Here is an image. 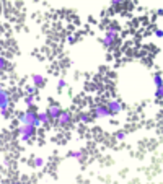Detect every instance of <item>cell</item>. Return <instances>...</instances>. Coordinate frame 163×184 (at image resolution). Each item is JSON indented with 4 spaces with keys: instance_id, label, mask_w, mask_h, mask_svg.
Wrapping results in <instances>:
<instances>
[{
    "instance_id": "obj_1",
    "label": "cell",
    "mask_w": 163,
    "mask_h": 184,
    "mask_svg": "<svg viewBox=\"0 0 163 184\" xmlns=\"http://www.w3.org/2000/svg\"><path fill=\"white\" fill-rule=\"evenodd\" d=\"M118 33H119V28H116V26L106 28V36L103 37V46L104 47H111L114 42L118 41Z\"/></svg>"
},
{
    "instance_id": "obj_2",
    "label": "cell",
    "mask_w": 163,
    "mask_h": 184,
    "mask_svg": "<svg viewBox=\"0 0 163 184\" xmlns=\"http://www.w3.org/2000/svg\"><path fill=\"white\" fill-rule=\"evenodd\" d=\"M18 132H20L21 140H23V142H28L33 135H34V132H36V127H34V126H28V124H21L20 129H18Z\"/></svg>"
},
{
    "instance_id": "obj_3",
    "label": "cell",
    "mask_w": 163,
    "mask_h": 184,
    "mask_svg": "<svg viewBox=\"0 0 163 184\" xmlns=\"http://www.w3.org/2000/svg\"><path fill=\"white\" fill-rule=\"evenodd\" d=\"M36 112L34 111H26V112H21L20 114V122L21 124H28V126H33L34 119H36Z\"/></svg>"
},
{
    "instance_id": "obj_4",
    "label": "cell",
    "mask_w": 163,
    "mask_h": 184,
    "mask_svg": "<svg viewBox=\"0 0 163 184\" xmlns=\"http://www.w3.org/2000/svg\"><path fill=\"white\" fill-rule=\"evenodd\" d=\"M57 122L61 124L62 127L69 126V124L72 122V114H70L69 111H62L61 114H59V117H57Z\"/></svg>"
},
{
    "instance_id": "obj_5",
    "label": "cell",
    "mask_w": 163,
    "mask_h": 184,
    "mask_svg": "<svg viewBox=\"0 0 163 184\" xmlns=\"http://www.w3.org/2000/svg\"><path fill=\"white\" fill-rule=\"evenodd\" d=\"M106 106H108V109H109V114H118V112L122 111V104H121V101H118V99L109 101Z\"/></svg>"
},
{
    "instance_id": "obj_6",
    "label": "cell",
    "mask_w": 163,
    "mask_h": 184,
    "mask_svg": "<svg viewBox=\"0 0 163 184\" xmlns=\"http://www.w3.org/2000/svg\"><path fill=\"white\" fill-rule=\"evenodd\" d=\"M95 116H96V117H106V116H109V109H108V106H104V104H98V106H95Z\"/></svg>"
},
{
    "instance_id": "obj_7",
    "label": "cell",
    "mask_w": 163,
    "mask_h": 184,
    "mask_svg": "<svg viewBox=\"0 0 163 184\" xmlns=\"http://www.w3.org/2000/svg\"><path fill=\"white\" fill-rule=\"evenodd\" d=\"M0 109H8V93L3 88L0 90Z\"/></svg>"
},
{
    "instance_id": "obj_8",
    "label": "cell",
    "mask_w": 163,
    "mask_h": 184,
    "mask_svg": "<svg viewBox=\"0 0 163 184\" xmlns=\"http://www.w3.org/2000/svg\"><path fill=\"white\" fill-rule=\"evenodd\" d=\"M61 112H62V109L57 106V104H52V106L49 108V111H47V114H49V117H51V119H57Z\"/></svg>"
},
{
    "instance_id": "obj_9",
    "label": "cell",
    "mask_w": 163,
    "mask_h": 184,
    "mask_svg": "<svg viewBox=\"0 0 163 184\" xmlns=\"http://www.w3.org/2000/svg\"><path fill=\"white\" fill-rule=\"evenodd\" d=\"M31 78H33V83H34V86H42V85H44V82H46L44 77H42V75H38V74H34Z\"/></svg>"
},
{
    "instance_id": "obj_10",
    "label": "cell",
    "mask_w": 163,
    "mask_h": 184,
    "mask_svg": "<svg viewBox=\"0 0 163 184\" xmlns=\"http://www.w3.org/2000/svg\"><path fill=\"white\" fill-rule=\"evenodd\" d=\"M38 119H39L42 124H47L49 121H51V117H49L47 111H42V112H38Z\"/></svg>"
},
{
    "instance_id": "obj_11",
    "label": "cell",
    "mask_w": 163,
    "mask_h": 184,
    "mask_svg": "<svg viewBox=\"0 0 163 184\" xmlns=\"http://www.w3.org/2000/svg\"><path fill=\"white\" fill-rule=\"evenodd\" d=\"M78 119H80L82 122H90V121H91V116L90 114H86V112H82V114H78Z\"/></svg>"
},
{
    "instance_id": "obj_12",
    "label": "cell",
    "mask_w": 163,
    "mask_h": 184,
    "mask_svg": "<svg viewBox=\"0 0 163 184\" xmlns=\"http://www.w3.org/2000/svg\"><path fill=\"white\" fill-rule=\"evenodd\" d=\"M69 155H70V156H73V158H77V160H82V158H83V153H82L80 150H72V151L69 153Z\"/></svg>"
},
{
    "instance_id": "obj_13",
    "label": "cell",
    "mask_w": 163,
    "mask_h": 184,
    "mask_svg": "<svg viewBox=\"0 0 163 184\" xmlns=\"http://www.w3.org/2000/svg\"><path fill=\"white\" fill-rule=\"evenodd\" d=\"M24 103H26V106H33L34 104V94H28L24 98Z\"/></svg>"
},
{
    "instance_id": "obj_14",
    "label": "cell",
    "mask_w": 163,
    "mask_h": 184,
    "mask_svg": "<svg viewBox=\"0 0 163 184\" xmlns=\"http://www.w3.org/2000/svg\"><path fill=\"white\" fill-rule=\"evenodd\" d=\"M153 82H155V85H157V88H162V75L157 74L153 78Z\"/></svg>"
},
{
    "instance_id": "obj_15",
    "label": "cell",
    "mask_w": 163,
    "mask_h": 184,
    "mask_svg": "<svg viewBox=\"0 0 163 184\" xmlns=\"http://www.w3.org/2000/svg\"><path fill=\"white\" fill-rule=\"evenodd\" d=\"M34 166H36V168H42V166H44V160L39 158V156L34 158Z\"/></svg>"
},
{
    "instance_id": "obj_16",
    "label": "cell",
    "mask_w": 163,
    "mask_h": 184,
    "mask_svg": "<svg viewBox=\"0 0 163 184\" xmlns=\"http://www.w3.org/2000/svg\"><path fill=\"white\" fill-rule=\"evenodd\" d=\"M34 91H36V86H26V93L28 94H36Z\"/></svg>"
},
{
    "instance_id": "obj_17",
    "label": "cell",
    "mask_w": 163,
    "mask_h": 184,
    "mask_svg": "<svg viewBox=\"0 0 163 184\" xmlns=\"http://www.w3.org/2000/svg\"><path fill=\"white\" fill-rule=\"evenodd\" d=\"M5 67H7V60H5V57H2V56H0V70L5 69Z\"/></svg>"
},
{
    "instance_id": "obj_18",
    "label": "cell",
    "mask_w": 163,
    "mask_h": 184,
    "mask_svg": "<svg viewBox=\"0 0 163 184\" xmlns=\"http://www.w3.org/2000/svg\"><path fill=\"white\" fill-rule=\"evenodd\" d=\"M124 137H126V132H118L116 134V139L118 140H124Z\"/></svg>"
},
{
    "instance_id": "obj_19",
    "label": "cell",
    "mask_w": 163,
    "mask_h": 184,
    "mask_svg": "<svg viewBox=\"0 0 163 184\" xmlns=\"http://www.w3.org/2000/svg\"><path fill=\"white\" fill-rule=\"evenodd\" d=\"M57 86H59V88H64L65 86V80H59V82H57Z\"/></svg>"
},
{
    "instance_id": "obj_20",
    "label": "cell",
    "mask_w": 163,
    "mask_h": 184,
    "mask_svg": "<svg viewBox=\"0 0 163 184\" xmlns=\"http://www.w3.org/2000/svg\"><path fill=\"white\" fill-rule=\"evenodd\" d=\"M155 34H157V36H158V37H162V36H163V31H162V29L158 28V29H155Z\"/></svg>"
},
{
    "instance_id": "obj_21",
    "label": "cell",
    "mask_w": 163,
    "mask_h": 184,
    "mask_svg": "<svg viewBox=\"0 0 163 184\" xmlns=\"http://www.w3.org/2000/svg\"><path fill=\"white\" fill-rule=\"evenodd\" d=\"M0 112H2L3 117H8V109H0Z\"/></svg>"
},
{
    "instance_id": "obj_22",
    "label": "cell",
    "mask_w": 163,
    "mask_h": 184,
    "mask_svg": "<svg viewBox=\"0 0 163 184\" xmlns=\"http://www.w3.org/2000/svg\"><path fill=\"white\" fill-rule=\"evenodd\" d=\"M155 94H157V98H162V88H157V93H155Z\"/></svg>"
},
{
    "instance_id": "obj_23",
    "label": "cell",
    "mask_w": 163,
    "mask_h": 184,
    "mask_svg": "<svg viewBox=\"0 0 163 184\" xmlns=\"http://www.w3.org/2000/svg\"><path fill=\"white\" fill-rule=\"evenodd\" d=\"M121 2H122V0H113V2H111V5H113V7H116V5H119Z\"/></svg>"
},
{
    "instance_id": "obj_24",
    "label": "cell",
    "mask_w": 163,
    "mask_h": 184,
    "mask_svg": "<svg viewBox=\"0 0 163 184\" xmlns=\"http://www.w3.org/2000/svg\"><path fill=\"white\" fill-rule=\"evenodd\" d=\"M0 90H2V85H0Z\"/></svg>"
},
{
    "instance_id": "obj_25",
    "label": "cell",
    "mask_w": 163,
    "mask_h": 184,
    "mask_svg": "<svg viewBox=\"0 0 163 184\" xmlns=\"http://www.w3.org/2000/svg\"><path fill=\"white\" fill-rule=\"evenodd\" d=\"M0 10H2V5H0Z\"/></svg>"
}]
</instances>
